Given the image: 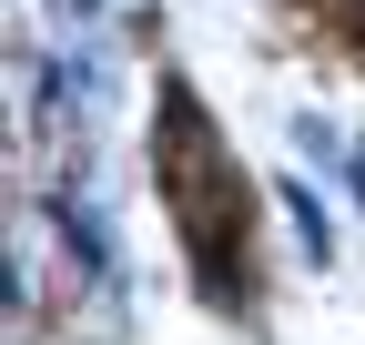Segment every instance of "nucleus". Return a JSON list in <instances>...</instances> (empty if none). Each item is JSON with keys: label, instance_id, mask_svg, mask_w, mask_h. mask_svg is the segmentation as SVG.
Returning <instances> with one entry per match:
<instances>
[{"label": "nucleus", "instance_id": "1", "mask_svg": "<svg viewBox=\"0 0 365 345\" xmlns=\"http://www.w3.org/2000/svg\"><path fill=\"white\" fill-rule=\"evenodd\" d=\"M284 203H294V234H304V254H314V264H325V254H335V234H325V213H314V193L294 183Z\"/></svg>", "mask_w": 365, "mask_h": 345}, {"label": "nucleus", "instance_id": "2", "mask_svg": "<svg viewBox=\"0 0 365 345\" xmlns=\"http://www.w3.org/2000/svg\"><path fill=\"white\" fill-rule=\"evenodd\" d=\"M345 183H355V203H365V153H355V163H345Z\"/></svg>", "mask_w": 365, "mask_h": 345}]
</instances>
